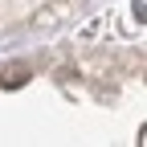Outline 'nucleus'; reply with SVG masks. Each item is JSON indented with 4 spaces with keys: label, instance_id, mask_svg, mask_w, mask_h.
Wrapping results in <instances>:
<instances>
[{
    "label": "nucleus",
    "instance_id": "f257e3e1",
    "mask_svg": "<svg viewBox=\"0 0 147 147\" xmlns=\"http://www.w3.org/2000/svg\"><path fill=\"white\" fill-rule=\"evenodd\" d=\"M0 82H4V90H16V86H25V82H29V65H8Z\"/></svg>",
    "mask_w": 147,
    "mask_h": 147
}]
</instances>
